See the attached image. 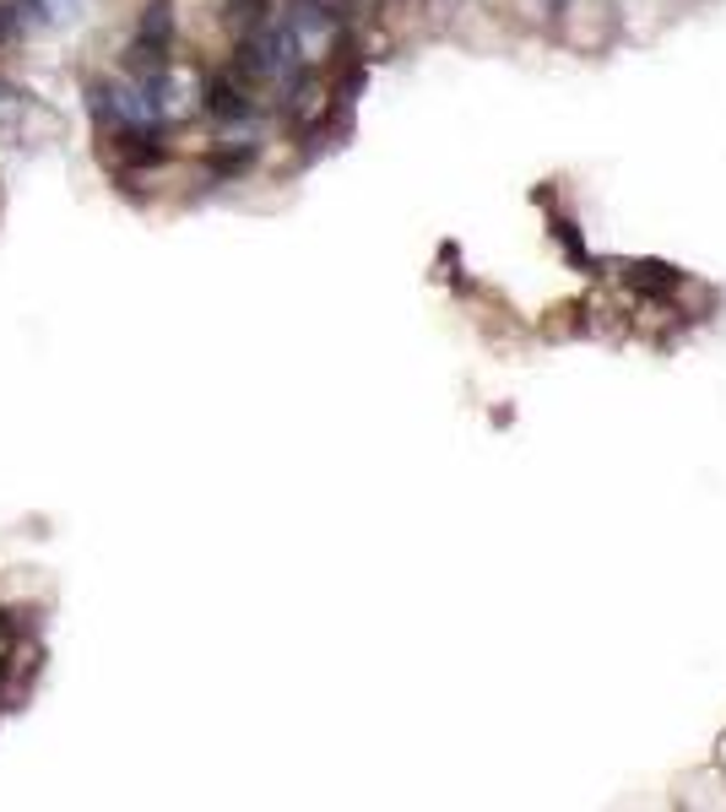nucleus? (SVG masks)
Returning <instances> with one entry per match:
<instances>
[{"label": "nucleus", "instance_id": "2", "mask_svg": "<svg viewBox=\"0 0 726 812\" xmlns=\"http://www.w3.org/2000/svg\"><path fill=\"white\" fill-rule=\"evenodd\" d=\"M201 98H206V115H212V120H223V126H239V120H250V115H256V104H250V82H245L239 71L212 76Z\"/></svg>", "mask_w": 726, "mask_h": 812}, {"label": "nucleus", "instance_id": "6", "mask_svg": "<svg viewBox=\"0 0 726 812\" xmlns=\"http://www.w3.org/2000/svg\"><path fill=\"white\" fill-rule=\"evenodd\" d=\"M266 6H271V0H228V17L250 33V28H261L266 22Z\"/></svg>", "mask_w": 726, "mask_h": 812}, {"label": "nucleus", "instance_id": "8", "mask_svg": "<svg viewBox=\"0 0 726 812\" xmlns=\"http://www.w3.org/2000/svg\"><path fill=\"white\" fill-rule=\"evenodd\" d=\"M17 28H22V11H17L11 0H0V44H11V39H17Z\"/></svg>", "mask_w": 726, "mask_h": 812}, {"label": "nucleus", "instance_id": "1", "mask_svg": "<svg viewBox=\"0 0 726 812\" xmlns=\"http://www.w3.org/2000/svg\"><path fill=\"white\" fill-rule=\"evenodd\" d=\"M169 55H174V6H169V0H152V6H147V17L136 22L131 71H136V76H147V71L169 65Z\"/></svg>", "mask_w": 726, "mask_h": 812}, {"label": "nucleus", "instance_id": "4", "mask_svg": "<svg viewBox=\"0 0 726 812\" xmlns=\"http://www.w3.org/2000/svg\"><path fill=\"white\" fill-rule=\"evenodd\" d=\"M629 282L640 288V293H667L678 277H672V266H657V260H640V266H629Z\"/></svg>", "mask_w": 726, "mask_h": 812}, {"label": "nucleus", "instance_id": "9", "mask_svg": "<svg viewBox=\"0 0 726 812\" xmlns=\"http://www.w3.org/2000/svg\"><path fill=\"white\" fill-rule=\"evenodd\" d=\"M0 699H6V678H0Z\"/></svg>", "mask_w": 726, "mask_h": 812}, {"label": "nucleus", "instance_id": "7", "mask_svg": "<svg viewBox=\"0 0 726 812\" xmlns=\"http://www.w3.org/2000/svg\"><path fill=\"white\" fill-rule=\"evenodd\" d=\"M553 239L564 245V255H570V260H586V245H581V234H575V228H570L564 217H553Z\"/></svg>", "mask_w": 726, "mask_h": 812}, {"label": "nucleus", "instance_id": "3", "mask_svg": "<svg viewBox=\"0 0 726 812\" xmlns=\"http://www.w3.org/2000/svg\"><path fill=\"white\" fill-rule=\"evenodd\" d=\"M109 136H115L120 163H131V169H158V163L169 158L163 130H158V126H120V130H109Z\"/></svg>", "mask_w": 726, "mask_h": 812}, {"label": "nucleus", "instance_id": "5", "mask_svg": "<svg viewBox=\"0 0 726 812\" xmlns=\"http://www.w3.org/2000/svg\"><path fill=\"white\" fill-rule=\"evenodd\" d=\"M22 115H28V93L11 87V82H0V136H11Z\"/></svg>", "mask_w": 726, "mask_h": 812}]
</instances>
